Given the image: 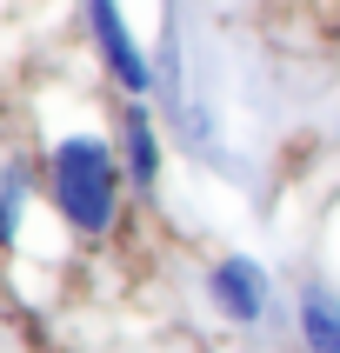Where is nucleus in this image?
I'll use <instances>...</instances> for the list:
<instances>
[{"instance_id": "nucleus-2", "label": "nucleus", "mask_w": 340, "mask_h": 353, "mask_svg": "<svg viewBox=\"0 0 340 353\" xmlns=\"http://www.w3.org/2000/svg\"><path fill=\"white\" fill-rule=\"evenodd\" d=\"M87 27H94V47L107 60V74L120 80V94H134V100L154 94V60L140 54V40L127 34V20H120L114 0H87Z\"/></svg>"}, {"instance_id": "nucleus-6", "label": "nucleus", "mask_w": 340, "mask_h": 353, "mask_svg": "<svg viewBox=\"0 0 340 353\" xmlns=\"http://www.w3.org/2000/svg\"><path fill=\"white\" fill-rule=\"evenodd\" d=\"M20 220H27V174H7L0 180V247L20 240Z\"/></svg>"}, {"instance_id": "nucleus-1", "label": "nucleus", "mask_w": 340, "mask_h": 353, "mask_svg": "<svg viewBox=\"0 0 340 353\" xmlns=\"http://www.w3.org/2000/svg\"><path fill=\"white\" fill-rule=\"evenodd\" d=\"M120 180H127V160L100 134H67L54 147V160H47L54 214L67 220L74 234H87V240H100L120 220Z\"/></svg>"}, {"instance_id": "nucleus-4", "label": "nucleus", "mask_w": 340, "mask_h": 353, "mask_svg": "<svg viewBox=\"0 0 340 353\" xmlns=\"http://www.w3.org/2000/svg\"><path fill=\"white\" fill-rule=\"evenodd\" d=\"M120 160H127V180L134 187H154L160 180V134H154V120H147L140 100L120 114Z\"/></svg>"}, {"instance_id": "nucleus-5", "label": "nucleus", "mask_w": 340, "mask_h": 353, "mask_svg": "<svg viewBox=\"0 0 340 353\" xmlns=\"http://www.w3.org/2000/svg\"><path fill=\"white\" fill-rule=\"evenodd\" d=\"M300 347L307 353H340V300L327 287H300Z\"/></svg>"}, {"instance_id": "nucleus-3", "label": "nucleus", "mask_w": 340, "mask_h": 353, "mask_svg": "<svg viewBox=\"0 0 340 353\" xmlns=\"http://www.w3.org/2000/svg\"><path fill=\"white\" fill-rule=\"evenodd\" d=\"M207 300L220 307V320H234V327H260V320H267V267L247 260V254L214 260V274H207Z\"/></svg>"}]
</instances>
